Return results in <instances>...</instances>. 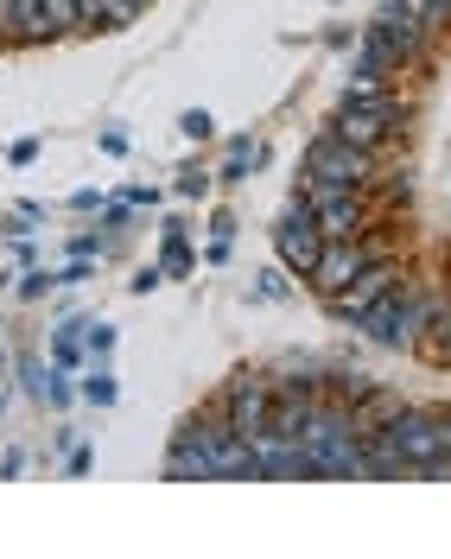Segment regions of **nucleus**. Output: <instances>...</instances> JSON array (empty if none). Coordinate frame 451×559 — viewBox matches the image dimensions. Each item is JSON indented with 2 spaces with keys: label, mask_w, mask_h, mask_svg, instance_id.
Masks as SVG:
<instances>
[{
  "label": "nucleus",
  "mask_w": 451,
  "mask_h": 559,
  "mask_svg": "<svg viewBox=\"0 0 451 559\" xmlns=\"http://www.w3.org/2000/svg\"><path fill=\"white\" fill-rule=\"evenodd\" d=\"M432 306H439V293H432V286H419V280L407 274L401 286H388L382 299L363 312L356 331H369V344H376V349H414L419 331L432 324Z\"/></svg>",
  "instance_id": "obj_1"
},
{
  "label": "nucleus",
  "mask_w": 451,
  "mask_h": 559,
  "mask_svg": "<svg viewBox=\"0 0 451 559\" xmlns=\"http://www.w3.org/2000/svg\"><path fill=\"white\" fill-rule=\"evenodd\" d=\"M349 146H369V153H388L401 128H407V96L401 90H382L369 103H337V121H331Z\"/></svg>",
  "instance_id": "obj_2"
},
{
  "label": "nucleus",
  "mask_w": 451,
  "mask_h": 559,
  "mask_svg": "<svg viewBox=\"0 0 451 559\" xmlns=\"http://www.w3.org/2000/svg\"><path fill=\"white\" fill-rule=\"evenodd\" d=\"M306 173H312V178H331V185H349V191H376V178H382V153H369V146H349L337 128H324V134L306 146Z\"/></svg>",
  "instance_id": "obj_3"
},
{
  "label": "nucleus",
  "mask_w": 451,
  "mask_h": 559,
  "mask_svg": "<svg viewBox=\"0 0 451 559\" xmlns=\"http://www.w3.org/2000/svg\"><path fill=\"white\" fill-rule=\"evenodd\" d=\"M274 248H280V267L299 280H312L318 254H324V229H318V210L306 191H293V204L280 210V229H274Z\"/></svg>",
  "instance_id": "obj_4"
},
{
  "label": "nucleus",
  "mask_w": 451,
  "mask_h": 559,
  "mask_svg": "<svg viewBox=\"0 0 451 559\" xmlns=\"http://www.w3.org/2000/svg\"><path fill=\"white\" fill-rule=\"evenodd\" d=\"M376 261H388V242H382V236H349V242H324V254H318V267H312L318 299L344 293L349 280L363 274V267H376Z\"/></svg>",
  "instance_id": "obj_5"
},
{
  "label": "nucleus",
  "mask_w": 451,
  "mask_h": 559,
  "mask_svg": "<svg viewBox=\"0 0 451 559\" xmlns=\"http://www.w3.org/2000/svg\"><path fill=\"white\" fill-rule=\"evenodd\" d=\"M223 414H229V432H242V439H261L268 432V414H274V382L268 376H229L223 382Z\"/></svg>",
  "instance_id": "obj_6"
},
{
  "label": "nucleus",
  "mask_w": 451,
  "mask_h": 559,
  "mask_svg": "<svg viewBox=\"0 0 451 559\" xmlns=\"http://www.w3.org/2000/svg\"><path fill=\"white\" fill-rule=\"evenodd\" d=\"M401 280H407V267L388 254V261H376V267H363V274L344 286V293H331V299H324V312L337 318V324H363V312L382 299L388 286H401Z\"/></svg>",
  "instance_id": "obj_7"
},
{
  "label": "nucleus",
  "mask_w": 451,
  "mask_h": 559,
  "mask_svg": "<svg viewBox=\"0 0 451 559\" xmlns=\"http://www.w3.org/2000/svg\"><path fill=\"white\" fill-rule=\"evenodd\" d=\"M363 33L376 38V45H388V51L401 58V70H426V64H432V51H426V38H432V26H419V20H407V13H401L394 0H388V7L376 13V20H369V26H363Z\"/></svg>",
  "instance_id": "obj_8"
},
{
  "label": "nucleus",
  "mask_w": 451,
  "mask_h": 559,
  "mask_svg": "<svg viewBox=\"0 0 451 559\" xmlns=\"http://www.w3.org/2000/svg\"><path fill=\"white\" fill-rule=\"evenodd\" d=\"M376 432H382L388 445H394V452H401L407 464H414V471L439 457V432H432V414H426V407H414V401H407L401 414L388 419V426H376Z\"/></svg>",
  "instance_id": "obj_9"
},
{
  "label": "nucleus",
  "mask_w": 451,
  "mask_h": 559,
  "mask_svg": "<svg viewBox=\"0 0 451 559\" xmlns=\"http://www.w3.org/2000/svg\"><path fill=\"white\" fill-rule=\"evenodd\" d=\"M254 457H261V477H274V484L318 477V471H312V452H306L299 439H254Z\"/></svg>",
  "instance_id": "obj_10"
},
{
  "label": "nucleus",
  "mask_w": 451,
  "mask_h": 559,
  "mask_svg": "<svg viewBox=\"0 0 451 559\" xmlns=\"http://www.w3.org/2000/svg\"><path fill=\"white\" fill-rule=\"evenodd\" d=\"M312 471L318 477H363V432H344V439H312Z\"/></svg>",
  "instance_id": "obj_11"
},
{
  "label": "nucleus",
  "mask_w": 451,
  "mask_h": 559,
  "mask_svg": "<svg viewBox=\"0 0 451 559\" xmlns=\"http://www.w3.org/2000/svg\"><path fill=\"white\" fill-rule=\"evenodd\" d=\"M210 471L216 477H261V457H254V439H242V432H216L210 439Z\"/></svg>",
  "instance_id": "obj_12"
},
{
  "label": "nucleus",
  "mask_w": 451,
  "mask_h": 559,
  "mask_svg": "<svg viewBox=\"0 0 451 559\" xmlns=\"http://www.w3.org/2000/svg\"><path fill=\"white\" fill-rule=\"evenodd\" d=\"M166 477H173V484H204V477H216V471H210V445H204V439H191L185 426L173 432V452H166Z\"/></svg>",
  "instance_id": "obj_13"
},
{
  "label": "nucleus",
  "mask_w": 451,
  "mask_h": 559,
  "mask_svg": "<svg viewBox=\"0 0 451 559\" xmlns=\"http://www.w3.org/2000/svg\"><path fill=\"white\" fill-rule=\"evenodd\" d=\"M401 407H407V401H401V394H394V388H369V394H363V401H356V407H349V414H356V432H376V426H388V419L401 414Z\"/></svg>",
  "instance_id": "obj_14"
},
{
  "label": "nucleus",
  "mask_w": 451,
  "mask_h": 559,
  "mask_svg": "<svg viewBox=\"0 0 451 559\" xmlns=\"http://www.w3.org/2000/svg\"><path fill=\"white\" fill-rule=\"evenodd\" d=\"M414 464L388 445L382 432H363V477H407Z\"/></svg>",
  "instance_id": "obj_15"
},
{
  "label": "nucleus",
  "mask_w": 451,
  "mask_h": 559,
  "mask_svg": "<svg viewBox=\"0 0 451 559\" xmlns=\"http://www.w3.org/2000/svg\"><path fill=\"white\" fill-rule=\"evenodd\" d=\"M58 26H51V13H45V0H20V45H51Z\"/></svg>",
  "instance_id": "obj_16"
},
{
  "label": "nucleus",
  "mask_w": 451,
  "mask_h": 559,
  "mask_svg": "<svg viewBox=\"0 0 451 559\" xmlns=\"http://www.w3.org/2000/svg\"><path fill=\"white\" fill-rule=\"evenodd\" d=\"M198 267V254L185 242V223H166V274H191Z\"/></svg>",
  "instance_id": "obj_17"
},
{
  "label": "nucleus",
  "mask_w": 451,
  "mask_h": 559,
  "mask_svg": "<svg viewBox=\"0 0 451 559\" xmlns=\"http://www.w3.org/2000/svg\"><path fill=\"white\" fill-rule=\"evenodd\" d=\"M76 394H83L90 407H115V376H108L103 362H96V369L83 376V388H76Z\"/></svg>",
  "instance_id": "obj_18"
},
{
  "label": "nucleus",
  "mask_w": 451,
  "mask_h": 559,
  "mask_svg": "<svg viewBox=\"0 0 451 559\" xmlns=\"http://www.w3.org/2000/svg\"><path fill=\"white\" fill-rule=\"evenodd\" d=\"M83 356H90V349H83V337H76V324H64V331L51 337V362H58V369H76Z\"/></svg>",
  "instance_id": "obj_19"
},
{
  "label": "nucleus",
  "mask_w": 451,
  "mask_h": 559,
  "mask_svg": "<svg viewBox=\"0 0 451 559\" xmlns=\"http://www.w3.org/2000/svg\"><path fill=\"white\" fill-rule=\"evenodd\" d=\"M76 337H83V349L103 362L108 349H115V324H90V318H76Z\"/></svg>",
  "instance_id": "obj_20"
},
{
  "label": "nucleus",
  "mask_w": 451,
  "mask_h": 559,
  "mask_svg": "<svg viewBox=\"0 0 451 559\" xmlns=\"http://www.w3.org/2000/svg\"><path fill=\"white\" fill-rule=\"evenodd\" d=\"M210 185H216V178H210L204 166H185V173L173 178V191H178V198H204Z\"/></svg>",
  "instance_id": "obj_21"
},
{
  "label": "nucleus",
  "mask_w": 451,
  "mask_h": 559,
  "mask_svg": "<svg viewBox=\"0 0 451 559\" xmlns=\"http://www.w3.org/2000/svg\"><path fill=\"white\" fill-rule=\"evenodd\" d=\"M178 134H185V140H210V134H216V121H210L204 108H185V115H178Z\"/></svg>",
  "instance_id": "obj_22"
},
{
  "label": "nucleus",
  "mask_w": 451,
  "mask_h": 559,
  "mask_svg": "<svg viewBox=\"0 0 451 559\" xmlns=\"http://www.w3.org/2000/svg\"><path fill=\"white\" fill-rule=\"evenodd\" d=\"M20 382H26V394H38V401H45V382H51V369H45L38 356H20Z\"/></svg>",
  "instance_id": "obj_23"
},
{
  "label": "nucleus",
  "mask_w": 451,
  "mask_h": 559,
  "mask_svg": "<svg viewBox=\"0 0 451 559\" xmlns=\"http://www.w3.org/2000/svg\"><path fill=\"white\" fill-rule=\"evenodd\" d=\"M293 286H286V274L280 267H268V274H254V299H286Z\"/></svg>",
  "instance_id": "obj_24"
},
{
  "label": "nucleus",
  "mask_w": 451,
  "mask_h": 559,
  "mask_svg": "<svg viewBox=\"0 0 451 559\" xmlns=\"http://www.w3.org/2000/svg\"><path fill=\"white\" fill-rule=\"evenodd\" d=\"M51 286H58V280L45 274V267H26V280H20V299H45Z\"/></svg>",
  "instance_id": "obj_25"
},
{
  "label": "nucleus",
  "mask_w": 451,
  "mask_h": 559,
  "mask_svg": "<svg viewBox=\"0 0 451 559\" xmlns=\"http://www.w3.org/2000/svg\"><path fill=\"white\" fill-rule=\"evenodd\" d=\"M432 414V432H439V452L451 457V401H439V407H426Z\"/></svg>",
  "instance_id": "obj_26"
},
{
  "label": "nucleus",
  "mask_w": 451,
  "mask_h": 559,
  "mask_svg": "<svg viewBox=\"0 0 451 559\" xmlns=\"http://www.w3.org/2000/svg\"><path fill=\"white\" fill-rule=\"evenodd\" d=\"M70 394H76V388L64 382V369H51V382H45V401H51V407H70Z\"/></svg>",
  "instance_id": "obj_27"
},
{
  "label": "nucleus",
  "mask_w": 451,
  "mask_h": 559,
  "mask_svg": "<svg viewBox=\"0 0 451 559\" xmlns=\"http://www.w3.org/2000/svg\"><path fill=\"white\" fill-rule=\"evenodd\" d=\"M64 471H70V477H90V471H96V452H90V445H76V452L64 457Z\"/></svg>",
  "instance_id": "obj_28"
},
{
  "label": "nucleus",
  "mask_w": 451,
  "mask_h": 559,
  "mask_svg": "<svg viewBox=\"0 0 451 559\" xmlns=\"http://www.w3.org/2000/svg\"><path fill=\"white\" fill-rule=\"evenodd\" d=\"M128 286H134L140 299H146V293H153V286H166V267H140V274L128 280Z\"/></svg>",
  "instance_id": "obj_29"
},
{
  "label": "nucleus",
  "mask_w": 451,
  "mask_h": 559,
  "mask_svg": "<svg viewBox=\"0 0 451 559\" xmlns=\"http://www.w3.org/2000/svg\"><path fill=\"white\" fill-rule=\"evenodd\" d=\"M426 26H432V33L451 26V0H426Z\"/></svg>",
  "instance_id": "obj_30"
},
{
  "label": "nucleus",
  "mask_w": 451,
  "mask_h": 559,
  "mask_svg": "<svg viewBox=\"0 0 451 559\" xmlns=\"http://www.w3.org/2000/svg\"><path fill=\"white\" fill-rule=\"evenodd\" d=\"M210 229H216V242H229V236H236V216H229V210H216V216H210Z\"/></svg>",
  "instance_id": "obj_31"
},
{
  "label": "nucleus",
  "mask_w": 451,
  "mask_h": 559,
  "mask_svg": "<svg viewBox=\"0 0 451 559\" xmlns=\"http://www.w3.org/2000/svg\"><path fill=\"white\" fill-rule=\"evenodd\" d=\"M38 159V140H13V166H33Z\"/></svg>",
  "instance_id": "obj_32"
},
{
  "label": "nucleus",
  "mask_w": 451,
  "mask_h": 559,
  "mask_svg": "<svg viewBox=\"0 0 451 559\" xmlns=\"http://www.w3.org/2000/svg\"><path fill=\"white\" fill-rule=\"evenodd\" d=\"M76 7H83V26L96 33V20H103V0H76Z\"/></svg>",
  "instance_id": "obj_33"
},
{
  "label": "nucleus",
  "mask_w": 451,
  "mask_h": 559,
  "mask_svg": "<svg viewBox=\"0 0 451 559\" xmlns=\"http://www.w3.org/2000/svg\"><path fill=\"white\" fill-rule=\"evenodd\" d=\"M128 7H140V13H146V7H153V0H128Z\"/></svg>",
  "instance_id": "obj_34"
},
{
  "label": "nucleus",
  "mask_w": 451,
  "mask_h": 559,
  "mask_svg": "<svg viewBox=\"0 0 451 559\" xmlns=\"http://www.w3.org/2000/svg\"><path fill=\"white\" fill-rule=\"evenodd\" d=\"M0 369H7V349H0Z\"/></svg>",
  "instance_id": "obj_35"
},
{
  "label": "nucleus",
  "mask_w": 451,
  "mask_h": 559,
  "mask_svg": "<svg viewBox=\"0 0 451 559\" xmlns=\"http://www.w3.org/2000/svg\"><path fill=\"white\" fill-rule=\"evenodd\" d=\"M0 414H7V394H0Z\"/></svg>",
  "instance_id": "obj_36"
}]
</instances>
